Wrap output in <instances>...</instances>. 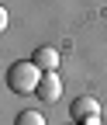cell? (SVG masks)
<instances>
[{
	"label": "cell",
	"mask_w": 107,
	"mask_h": 125,
	"mask_svg": "<svg viewBox=\"0 0 107 125\" xmlns=\"http://www.w3.org/2000/svg\"><path fill=\"white\" fill-rule=\"evenodd\" d=\"M35 66L41 70V73H55L59 70V52L52 49V45H41V49H35Z\"/></svg>",
	"instance_id": "obj_4"
},
{
	"label": "cell",
	"mask_w": 107,
	"mask_h": 125,
	"mask_svg": "<svg viewBox=\"0 0 107 125\" xmlns=\"http://www.w3.org/2000/svg\"><path fill=\"white\" fill-rule=\"evenodd\" d=\"M41 76H45V73L35 66L31 59H17V62L7 70V87H10L14 94H35L38 83H41Z\"/></svg>",
	"instance_id": "obj_1"
},
{
	"label": "cell",
	"mask_w": 107,
	"mask_h": 125,
	"mask_svg": "<svg viewBox=\"0 0 107 125\" xmlns=\"http://www.w3.org/2000/svg\"><path fill=\"white\" fill-rule=\"evenodd\" d=\"M35 94H38V101H41V104H55L59 97H62V80H59L55 73H45Z\"/></svg>",
	"instance_id": "obj_3"
},
{
	"label": "cell",
	"mask_w": 107,
	"mask_h": 125,
	"mask_svg": "<svg viewBox=\"0 0 107 125\" xmlns=\"http://www.w3.org/2000/svg\"><path fill=\"white\" fill-rule=\"evenodd\" d=\"M73 125H76V122H73Z\"/></svg>",
	"instance_id": "obj_6"
},
{
	"label": "cell",
	"mask_w": 107,
	"mask_h": 125,
	"mask_svg": "<svg viewBox=\"0 0 107 125\" xmlns=\"http://www.w3.org/2000/svg\"><path fill=\"white\" fill-rule=\"evenodd\" d=\"M73 122L76 125H100V104H97V97H76L73 101Z\"/></svg>",
	"instance_id": "obj_2"
},
{
	"label": "cell",
	"mask_w": 107,
	"mask_h": 125,
	"mask_svg": "<svg viewBox=\"0 0 107 125\" xmlns=\"http://www.w3.org/2000/svg\"><path fill=\"white\" fill-rule=\"evenodd\" d=\"M14 125H45V115L35 111V108H28V111H21L17 118H14Z\"/></svg>",
	"instance_id": "obj_5"
}]
</instances>
